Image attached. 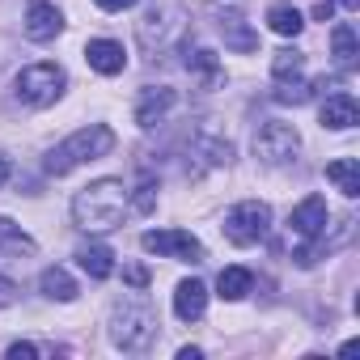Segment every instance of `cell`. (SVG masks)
<instances>
[{
	"label": "cell",
	"mask_w": 360,
	"mask_h": 360,
	"mask_svg": "<svg viewBox=\"0 0 360 360\" xmlns=\"http://www.w3.org/2000/svg\"><path fill=\"white\" fill-rule=\"evenodd\" d=\"M127 212V187L119 178H98L85 191L72 195V221L85 233H110Z\"/></svg>",
	"instance_id": "cell-1"
},
{
	"label": "cell",
	"mask_w": 360,
	"mask_h": 360,
	"mask_svg": "<svg viewBox=\"0 0 360 360\" xmlns=\"http://www.w3.org/2000/svg\"><path fill=\"white\" fill-rule=\"evenodd\" d=\"M115 148V131L106 127V123H89V127H81V131H72L64 144H56L51 153H47V174H56V178H64V174H72L77 165H85V161H98V157H106Z\"/></svg>",
	"instance_id": "cell-2"
},
{
	"label": "cell",
	"mask_w": 360,
	"mask_h": 360,
	"mask_svg": "<svg viewBox=\"0 0 360 360\" xmlns=\"http://www.w3.org/2000/svg\"><path fill=\"white\" fill-rule=\"evenodd\" d=\"M110 339L123 352H148L157 339V314L148 301H119L110 314Z\"/></svg>",
	"instance_id": "cell-3"
},
{
	"label": "cell",
	"mask_w": 360,
	"mask_h": 360,
	"mask_svg": "<svg viewBox=\"0 0 360 360\" xmlns=\"http://www.w3.org/2000/svg\"><path fill=\"white\" fill-rule=\"evenodd\" d=\"M64 68L60 64H30V68H22L18 72V81H13V94H18V102H26V106H51L60 94H64Z\"/></svg>",
	"instance_id": "cell-4"
},
{
	"label": "cell",
	"mask_w": 360,
	"mask_h": 360,
	"mask_svg": "<svg viewBox=\"0 0 360 360\" xmlns=\"http://www.w3.org/2000/svg\"><path fill=\"white\" fill-rule=\"evenodd\" d=\"M267 229H271V208L259 200H242L225 212V238L233 246H255L267 238Z\"/></svg>",
	"instance_id": "cell-5"
},
{
	"label": "cell",
	"mask_w": 360,
	"mask_h": 360,
	"mask_svg": "<svg viewBox=\"0 0 360 360\" xmlns=\"http://www.w3.org/2000/svg\"><path fill=\"white\" fill-rule=\"evenodd\" d=\"M297 148H301V136H297L292 123L267 119V123L255 131V157H259L263 165H284V161L297 157Z\"/></svg>",
	"instance_id": "cell-6"
},
{
	"label": "cell",
	"mask_w": 360,
	"mask_h": 360,
	"mask_svg": "<svg viewBox=\"0 0 360 360\" xmlns=\"http://www.w3.org/2000/svg\"><path fill=\"white\" fill-rule=\"evenodd\" d=\"M140 246H144L148 255L178 259V263H200V259H204L200 238H195V233H187V229H148V233L140 238Z\"/></svg>",
	"instance_id": "cell-7"
},
{
	"label": "cell",
	"mask_w": 360,
	"mask_h": 360,
	"mask_svg": "<svg viewBox=\"0 0 360 360\" xmlns=\"http://www.w3.org/2000/svg\"><path fill=\"white\" fill-rule=\"evenodd\" d=\"M326 200L322 195H305L297 208H292V217H288V225H292V233L297 238H305V242H314V238H322V229H326Z\"/></svg>",
	"instance_id": "cell-8"
},
{
	"label": "cell",
	"mask_w": 360,
	"mask_h": 360,
	"mask_svg": "<svg viewBox=\"0 0 360 360\" xmlns=\"http://www.w3.org/2000/svg\"><path fill=\"white\" fill-rule=\"evenodd\" d=\"M318 119H322V127H330V131H347V127L360 123V106H356V98H352L347 89H339V94H330V98L322 102Z\"/></svg>",
	"instance_id": "cell-9"
},
{
	"label": "cell",
	"mask_w": 360,
	"mask_h": 360,
	"mask_svg": "<svg viewBox=\"0 0 360 360\" xmlns=\"http://www.w3.org/2000/svg\"><path fill=\"white\" fill-rule=\"evenodd\" d=\"M60 30H64V18H60L56 5H47V0H34V5L26 9V39H34V43H51Z\"/></svg>",
	"instance_id": "cell-10"
},
{
	"label": "cell",
	"mask_w": 360,
	"mask_h": 360,
	"mask_svg": "<svg viewBox=\"0 0 360 360\" xmlns=\"http://www.w3.org/2000/svg\"><path fill=\"white\" fill-rule=\"evenodd\" d=\"M85 60H89V68L102 72V77H115V72L127 68V51H123V43H115V39H89Z\"/></svg>",
	"instance_id": "cell-11"
},
{
	"label": "cell",
	"mask_w": 360,
	"mask_h": 360,
	"mask_svg": "<svg viewBox=\"0 0 360 360\" xmlns=\"http://www.w3.org/2000/svg\"><path fill=\"white\" fill-rule=\"evenodd\" d=\"M178 102V94L169 89V85H157V89H144L140 94V102H136V123L140 127H153V123H161L165 115H169V106Z\"/></svg>",
	"instance_id": "cell-12"
},
{
	"label": "cell",
	"mask_w": 360,
	"mask_h": 360,
	"mask_svg": "<svg viewBox=\"0 0 360 360\" xmlns=\"http://www.w3.org/2000/svg\"><path fill=\"white\" fill-rule=\"evenodd\" d=\"M204 309H208V288L200 280H183V284L174 288V314L183 318V322H200Z\"/></svg>",
	"instance_id": "cell-13"
},
{
	"label": "cell",
	"mask_w": 360,
	"mask_h": 360,
	"mask_svg": "<svg viewBox=\"0 0 360 360\" xmlns=\"http://www.w3.org/2000/svg\"><path fill=\"white\" fill-rule=\"evenodd\" d=\"M187 72L204 85V89H217L221 81H225V68H221V60H217V51H208V47H195V51H187Z\"/></svg>",
	"instance_id": "cell-14"
},
{
	"label": "cell",
	"mask_w": 360,
	"mask_h": 360,
	"mask_svg": "<svg viewBox=\"0 0 360 360\" xmlns=\"http://www.w3.org/2000/svg\"><path fill=\"white\" fill-rule=\"evenodd\" d=\"M77 263H81V271H85L89 280H106V276L115 271V255H110V246H102V242L81 246V250H77Z\"/></svg>",
	"instance_id": "cell-15"
},
{
	"label": "cell",
	"mask_w": 360,
	"mask_h": 360,
	"mask_svg": "<svg viewBox=\"0 0 360 360\" xmlns=\"http://www.w3.org/2000/svg\"><path fill=\"white\" fill-rule=\"evenodd\" d=\"M326 178L347 195V200H356L360 195V165H356V157H339V161H330L326 165Z\"/></svg>",
	"instance_id": "cell-16"
},
{
	"label": "cell",
	"mask_w": 360,
	"mask_h": 360,
	"mask_svg": "<svg viewBox=\"0 0 360 360\" xmlns=\"http://www.w3.org/2000/svg\"><path fill=\"white\" fill-rule=\"evenodd\" d=\"M221 34H225V47H233V51H255V47H259L255 30H246L242 13H225V18H221Z\"/></svg>",
	"instance_id": "cell-17"
},
{
	"label": "cell",
	"mask_w": 360,
	"mask_h": 360,
	"mask_svg": "<svg viewBox=\"0 0 360 360\" xmlns=\"http://www.w3.org/2000/svg\"><path fill=\"white\" fill-rule=\"evenodd\" d=\"M39 288H43V297H51V301H72V297H77V280H72L64 267H47V271L39 276Z\"/></svg>",
	"instance_id": "cell-18"
},
{
	"label": "cell",
	"mask_w": 360,
	"mask_h": 360,
	"mask_svg": "<svg viewBox=\"0 0 360 360\" xmlns=\"http://www.w3.org/2000/svg\"><path fill=\"white\" fill-rule=\"evenodd\" d=\"M0 250L5 255H34L39 246H34L30 233H22V225H13L9 217H0Z\"/></svg>",
	"instance_id": "cell-19"
},
{
	"label": "cell",
	"mask_w": 360,
	"mask_h": 360,
	"mask_svg": "<svg viewBox=\"0 0 360 360\" xmlns=\"http://www.w3.org/2000/svg\"><path fill=\"white\" fill-rule=\"evenodd\" d=\"M267 26H271L280 39H297L301 26H305V18H301L292 5H271V9H267Z\"/></svg>",
	"instance_id": "cell-20"
},
{
	"label": "cell",
	"mask_w": 360,
	"mask_h": 360,
	"mask_svg": "<svg viewBox=\"0 0 360 360\" xmlns=\"http://www.w3.org/2000/svg\"><path fill=\"white\" fill-rule=\"evenodd\" d=\"M250 284H255V276H250L246 267H225V271L217 276V288H221L225 301H242V297L250 292Z\"/></svg>",
	"instance_id": "cell-21"
},
{
	"label": "cell",
	"mask_w": 360,
	"mask_h": 360,
	"mask_svg": "<svg viewBox=\"0 0 360 360\" xmlns=\"http://www.w3.org/2000/svg\"><path fill=\"white\" fill-rule=\"evenodd\" d=\"M330 51H335V60H339V68H352L356 64V30L347 26V22H339L335 30H330Z\"/></svg>",
	"instance_id": "cell-22"
},
{
	"label": "cell",
	"mask_w": 360,
	"mask_h": 360,
	"mask_svg": "<svg viewBox=\"0 0 360 360\" xmlns=\"http://www.w3.org/2000/svg\"><path fill=\"white\" fill-rule=\"evenodd\" d=\"M301 68H305V56H301V51H292V47L276 51V60H271L276 81H292V77H301Z\"/></svg>",
	"instance_id": "cell-23"
},
{
	"label": "cell",
	"mask_w": 360,
	"mask_h": 360,
	"mask_svg": "<svg viewBox=\"0 0 360 360\" xmlns=\"http://www.w3.org/2000/svg\"><path fill=\"white\" fill-rule=\"evenodd\" d=\"M271 98H276V102H284V106H301V102H309V85H301V81L292 77V81H280Z\"/></svg>",
	"instance_id": "cell-24"
},
{
	"label": "cell",
	"mask_w": 360,
	"mask_h": 360,
	"mask_svg": "<svg viewBox=\"0 0 360 360\" xmlns=\"http://www.w3.org/2000/svg\"><path fill=\"white\" fill-rule=\"evenodd\" d=\"M131 208H136V212H153V208H157V187H153V183H144V187L131 195Z\"/></svg>",
	"instance_id": "cell-25"
},
{
	"label": "cell",
	"mask_w": 360,
	"mask_h": 360,
	"mask_svg": "<svg viewBox=\"0 0 360 360\" xmlns=\"http://www.w3.org/2000/svg\"><path fill=\"white\" fill-rule=\"evenodd\" d=\"M123 276H127V284H136V288H148V271H144L140 263H127V267H123Z\"/></svg>",
	"instance_id": "cell-26"
},
{
	"label": "cell",
	"mask_w": 360,
	"mask_h": 360,
	"mask_svg": "<svg viewBox=\"0 0 360 360\" xmlns=\"http://www.w3.org/2000/svg\"><path fill=\"white\" fill-rule=\"evenodd\" d=\"M39 347L34 343H9V360H34Z\"/></svg>",
	"instance_id": "cell-27"
},
{
	"label": "cell",
	"mask_w": 360,
	"mask_h": 360,
	"mask_svg": "<svg viewBox=\"0 0 360 360\" xmlns=\"http://www.w3.org/2000/svg\"><path fill=\"white\" fill-rule=\"evenodd\" d=\"M98 9H106V13H123V9H131L136 0H94Z\"/></svg>",
	"instance_id": "cell-28"
},
{
	"label": "cell",
	"mask_w": 360,
	"mask_h": 360,
	"mask_svg": "<svg viewBox=\"0 0 360 360\" xmlns=\"http://www.w3.org/2000/svg\"><path fill=\"white\" fill-rule=\"evenodd\" d=\"M330 13H335V0H318V5H314V18L318 22H330Z\"/></svg>",
	"instance_id": "cell-29"
},
{
	"label": "cell",
	"mask_w": 360,
	"mask_h": 360,
	"mask_svg": "<svg viewBox=\"0 0 360 360\" xmlns=\"http://www.w3.org/2000/svg\"><path fill=\"white\" fill-rule=\"evenodd\" d=\"M13 292H18V288H13L5 276H0V305H9V301H13Z\"/></svg>",
	"instance_id": "cell-30"
},
{
	"label": "cell",
	"mask_w": 360,
	"mask_h": 360,
	"mask_svg": "<svg viewBox=\"0 0 360 360\" xmlns=\"http://www.w3.org/2000/svg\"><path fill=\"white\" fill-rule=\"evenodd\" d=\"M5 183H9V157L0 153V187H5Z\"/></svg>",
	"instance_id": "cell-31"
},
{
	"label": "cell",
	"mask_w": 360,
	"mask_h": 360,
	"mask_svg": "<svg viewBox=\"0 0 360 360\" xmlns=\"http://www.w3.org/2000/svg\"><path fill=\"white\" fill-rule=\"evenodd\" d=\"M339 5H343V9H347V13H352V9H356V5H360V0H339Z\"/></svg>",
	"instance_id": "cell-32"
}]
</instances>
